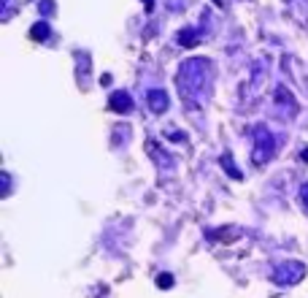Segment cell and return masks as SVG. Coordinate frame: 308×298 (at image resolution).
<instances>
[{"label":"cell","instance_id":"7","mask_svg":"<svg viewBox=\"0 0 308 298\" xmlns=\"http://www.w3.org/2000/svg\"><path fill=\"white\" fill-rule=\"evenodd\" d=\"M179 41L184 44V46H189V49H192V46L197 44V35L192 33V30H181V33H179Z\"/></svg>","mask_w":308,"mask_h":298},{"label":"cell","instance_id":"11","mask_svg":"<svg viewBox=\"0 0 308 298\" xmlns=\"http://www.w3.org/2000/svg\"><path fill=\"white\" fill-rule=\"evenodd\" d=\"M168 138H170V141H184V133H179V130L173 133V130H168Z\"/></svg>","mask_w":308,"mask_h":298},{"label":"cell","instance_id":"4","mask_svg":"<svg viewBox=\"0 0 308 298\" xmlns=\"http://www.w3.org/2000/svg\"><path fill=\"white\" fill-rule=\"evenodd\" d=\"M284 271L287 274H273V279L281 282V285H292V282H297L305 274V269L300 263H284Z\"/></svg>","mask_w":308,"mask_h":298},{"label":"cell","instance_id":"1","mask_svg":"<svg viewBox=\"0 0 308 298\" xmlns=\"http://www.w3.org/2000/svg\"><path fill=\"white\" fill-rule=\"evenodd\" d=\"M179 92L189 106H203L208 98V87H211V60L205 57H189L181 62L179 68Z\"/></svg>","mask_w":308,"mask_h":298},{"label":"cell","instance_id":"5","mask_svg":"<svg viewBox=\"0 0 308 298\" xmlns=\"http://www.w3.org/2000/svg\"><path fill=\"white\" fill-rule=\"evenodd\" d=\"M149 108H152L154 114H162L165 108H168V92L165 90H152L149 92Z\"/></svg>","mask_w":308,"mask_h":298},{"label":"cell","instance_id":"10","mask_svg":"<svg viewBox=\"0 0 308 298\" xmlns=\"http://www.w3.org/2000/svg\"><path fill=\"white\" fill-rule=\"evenodd\" d=\"M170 282H173V277H168V274H162V277L157 279V285H160V287H168Z\"/></svg>","mask_w":308,"mask_h":298},{"label":"cell","instance_id":"8","mask_svg":"<svg viewBox=\"0 0 308 298\" xmlns=\"http://www.w3.org/2000/svg\"><path fill=\"white\" fill-rule=\"evenodd\" d=\"M222 166H225L227 171H230V176H233V179H241V171H238V168H235V166H233V160H230V155H222Z\"/></svg>","mask_w":308,"mask_h":298},{"label":"cell","instance_id":"6","mask_svg":"<svg viewBox=\"0 0 308 298\" xmlns=\"http://www.w3.org/2000/svg\"><path fill=\"white\" fill-rule=\"evenodd\" d=\"M49 22H38V25H33V30H30V38H33V41H46V38H49Z\"/></svg>","mask_w":308,"mask_h":298},{"label":"cell","instance_id":"13","mask_svg":"<svg viewBox=\"0 0 308 298\" xmlns=\"http://www.w3.org/2000/svg\"><path fill=\"white\" fill-rule=\"evenodd\" d=\"M300 158H305V163H308V149H303V152H300Z\"/></svg>","mask_w":308,"mask_h":298},{"label":"cell","instance_id":"3","mask_svg":"<svg viewBox=\"0 0 308 298\" xmlns=\"http://www.w3.org/2000/svg\"><path fill=\"white\" fill-rule=\"evenodd\" d=\"M108 108H111L114 114H130V111H133V98H130V92H124V90L111 92V98H108Z\"/></svg>","mask_w":308,"mask_h":298},{"label":"cell","instance_id":"12","mask_svg":"<svg viewBox=\"0 0 308 298\" xmlns=\"http://www.w3.org/2000/svg\"><path fill=\"white\" fill-rule=\"evenodd\" d=\"M144 3H146V11H152V9H154V0H144Z\"/></svg>","mask_w":308,"mask_h":298},{"label":"cell","instance_id":"2","mask_svg":"<svg viewBox=\"0 0 308 298\" xmlns=\"http://www.w3.org/2000/svg\"><path fill=\"white\" fill-rule=\"evenodd\" d=\"M273 152H276L273 136L265 128H259L257 130V144H254V163H257V166H262V163H268L273 158Z\"/></svg>","mask_w":308,"mask_h":298},{"label":"cell","instance_id":"9","mask_svg":"<svg viewBox=\"0 0 308 298\" xmlns=\"http://www.w3.org/2000/svg\"><path fill=\"white\" fill-rule=\"evenodd\" d=\"M300 201H303V206L308 209V182H305L303 187H300Z\"/></svg>","mask_w":308,"mask_h":298}]
</instances>
